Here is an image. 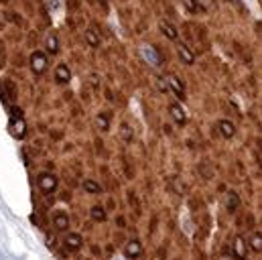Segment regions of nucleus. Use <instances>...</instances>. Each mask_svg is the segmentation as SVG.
Segmentation results:
<instances>
[{
	"mask_svg": "<svg viewBox=\"0 0 262 260\" xmlns=\"http://www.w3.org/2000/svg\"><path fill=\"white\" fill-rule=\"evenodd\" d=\"M47 53L45 51H35L33 55H31V71L35 73V75H41V73H45V69H47Z\"/></svg>",
	"mask_w": 262,
	"mask_h": 260,
	"instance_id": "f03ea898",
	"label": "nucleus"
},
{
	"mask_svg": "<svg viewBox=\"0 0 262 260\" xmlns=\"http://www.w3.org/2000/svg\"><path fill=\"white\" fill-rule=\"evenodd\" d=\"M197 6L201 10H213L215 8V0H197Z\"/></svg>",
	"mask_w": 262,
	"mask_h": 260,
	"instance_id": "5701e85b",
	"label": "nucleus"
},
{
	"mask_svg": "<svg viewBox=\"0 0 262 260\" xmlns=\"http://www.w3.org/2000/svg\"><path fill=\"white\" fill-rule=\"evenodd\" d=\"M183 2H185V6H187L191 12H199V10H201V8L197 6V0H183Z\"/></svg>",
	"mask_w": 262,
	"mask_h": 260,
	"instance_id": "b1692460",
	"label": "nucleus"
},
{
	"mask_svg": "<svg viewBox=\"0 0 262 260\" xmlns=\"http://www.w3.org/2000/svg\"><path fill=\"white\" fill-rule=\"evenodd\" d=\"M230 2H232V0H230Z\"/></svg>",
	"mask_w": 262,
	"mask_h": 260,
	"instance_id": "393cba45",
	"label": "nucleus"
},
{
	"mask_svg": "<svg viewBox=\"0 0 262 260\" xmlns=\"http://www.w3.org/2000/svg\"><path fill=\"white\" fill-rule=\"evenodd\" d=\"M217 130H220V134L224 136V138H232L234 134H236V126H234V122L232 120H220L217 122Z\"/></svg>",
	"mask_w": 262,
	"mask_h": 260,
	"instance_id": "2eb2a0df",
	"label": "nucleus"
},
{
	"mask_svg": "<svg viewBox=\"0 0 262 260\" xmlns=\"http://www.w3.org/2000/svg\"><path fill=\"white\" fill-rule=\"evenodd\" d=\"M169 114H171V118H173L179 126H183V124L187 122V116H185V112H183V108H181L179 104H171V106H169Z\"/></svg>",
	"mask_w": 262,
	"mask_h": 260,
	"instance_id": "9d476101",
	"label": "nucleus"
},
{
	"mask_svg": "<svg viewBox=\"0 0 262 260\" xmlns=\"http://www.w3.org/2000/svg\"><path fill=\"white\" fill-rule=\"evenodd\" d=\"M124 254H126V258L130 260H136L140 254H142V244H140V240H130L126 246H124Z\"/></svg>",
	"mask_w": 262,
	"mask_h": 260,
	"instance_id": "423d86ee",
	"label": "nucleus"
},
{
	"mask_svg": "<svg viewBox=\"0 0 262 260\" xmlns=\"http://www.w3.org/2000/svg\"><path fill=\"white\" fill-rule=\"evenodd\" d=\"M53 226H55V230H59V232H67V228H69V215H67V211H63V209L55 211V215H53Z\"/></svg>",
	"mask_w": 262,
	"mask_h": 260,
	"instance_id": "39448f33",
	"label": "nucleus"
},
{
	"mask_svg": "<svg viewBox=\"0 0 262 260\" xmlns=\"http://www.w3.org/2000/svg\"><path fill=\"white\" fill-rule=\"evenodd\" d=\"M37 185H39V189H41L43 193H53V191L59 187V179H57V175H53V173H41V175L37 177Z\"/></svg>",
	"mask_w": 262,
	"mask_h": 260,
	"instance_id": "f257e3e1",
	"label": "nucleus"
},
{
	"mask_svg": "<svg viewBox=\"0 0 262 260\" xmlns=\"http://www.w3.org/2000/svg\"><path fill=\"white\" fill-rule=\"evenodd\" d=\"M90 215H92V220H96V222H106V209L102 207V205H94L92 209H90Z\"/></svg>",
	"mask_w": 262,
	"mask_h": 260,
	"instance_id": "6ab92c4d",
	"label": "nucleus"
},
{
	"mask_svg": "<svg viewBox=\"0 0 262 260\" xmlns=\"http://www.w3.org/2000/svg\"><path fill=\"white\" fill-rule=\"evenodd\" d=\"M246 254H248V244L244 238H236L234 242V258L236 260H246Z\"/></svg>",
	"mask_w": 262,
	"mask_h": 260,
	"instance_id": "f8f14e48",
	"label": "nucleus"
},
{
	"mask_svg": "<svg viewBox=\"0 0 262 260\" xmlns=\"http://www.w3.org/2000/svg\"><path fill=\"white\" fill-rule=\"evenodd\" d=\"M142 53H144V57H148L150 59V63L152 65H159V57H157V51H155V47H148V45H144L142 47Z\"/></svg>",
	"mask_w": 262,
	"mask_h": 260,
	"instance_id": "aec40b11",
	"label": "nucleus"
},
{
	"mask_svg": "<svg viewBox=\"0 0 262 260\" xmlns=\"http://www.w3.org/2000/svg\"><path fill=\"white\" fill-rule=\"evenodd\" d=\"M167 83H169V88L173 90V94H177V98H185V88H183V81H181L179 77L169 75V77H167Z\"/></svg>",
	"mask_w": 262,
	"mask_h": 260,
	"instance_id": "4468645a",
	"label": "nucleus"
},
{
	"mask_svg": "<svg viewBox=\"0 0 262 260\" xmlns=\"http://www.w3.org/2000/svg\"><path fill=\"white\" fill-rule=\"evenodd\" d=\"M12 134H14V138H25V134H27V124H25V120H23V112L20 110H12Z\"/></svg>",
	"mask_w": 262,
	"mask_h": 260,
	"instance_id": "7ed1b4c3",
	"label": "nucleus"
},
{
	"mask_svg": "<svg viewBox=\"0 0 262 260\" xmlns=\"http://www.w3.org/2000/svg\"><path fill=\"white\" fill-rule=\"evenodd\" d=\"M260 242H262V238H260V232H256L254 236H252V240H250V248L254 250V252H260Z\"/></svg>",
	"mask_w": 262,
	"mask_h": 260,
	"instance_id": "4be33fe9",
	"label": "nucleus"
},
{
	"mask_svg": "<svg viewBox=\"0 0 262 260\" xmlns=\"http://www.w3.org/2000/svg\"><path fill=\"white\" fill-rule=\"evenodd\" d=\"M112 126V116L108 114V112H100V114H96V128L102 130V132H108Z\"/></svg>",
	"mask_w": 262,
	"mask_h": 260,
	"instance_id": "ddd939ff",
	"label": "nucleus"
},
{
	"mask_svg": "<svg viewBox=\"0 0 262 260\" xmlns=\"http://www.w3.org/2000/svg\"><path fill=\"white\" fill-rule=\"evenodd\" d=\"M45 47H47V51H49L51 55H57V53H59V39H57V35H55V33L47 35Z\"/></svg>",
	"mask_w": 262,
	"mask_h": 260,
	"instance_id": "dca6fc26",
	"label": "nucleus"
},
{
	"mask_svg": "<svg viewBox=\"0 0 262 260\" xmlns=\"http://www.w3.org/2000/svg\"><path fill=\"white\" fill-rule=\"evenodd\" d=\"M66 246L69 250H79L81 246H83V238L79 236V234H75V232H67L66 234Z\"/></svg>",
	"mask_w": 262,
	"mask_h": 260,
	"instance_id": "6e6552de",
	"label": "nucleus"
},
{
	"mask_svg": "<svg viewBox=\"0 0 262 260\" xmlns=\"http://www.w3.org/2000/svg\"><path fill=\"white\" fill-rule=\"evenodd\" d=\"M83 189H85V193H102V185L98 183V181H94V179H85L83 181Z\"/></svg>",
	"mask_w": 262,
	"mask_h": 260,
	"instance_id": "a211bd4d",
	"label": "nucleus"
},
{
	"mask_svg": "<svg viewBox=\"0 0 262 260\" xmlns=\"http://www.w3.org/2000/svg\"><path fill=\"white\" fill-rule=\"evenodd\" d=\"M159 29H161V33H163L167 39H171V41H179V31H177L171 23L161 20V23H159Z\"/></svg>",
	"mask_w": 262,
	"mask_h": 260,
	"instance_id": "1a4fd4ad",
	"label": "nucleus"
},
{
	"mask_svg": "<svg viewBox=\"0 0 262 260\" xmlns=\"http://www.w3.org/2000/svg\"><path fill=\"white\" fill-rule=\"evenodd\" d=\"M177 55L179 59L185 65H193L195 63V55H193V49H189L185 43H177Z\"/></svg>",
	"mask_w": 262,
	"mask_h": 260,
	"instance_id": "20e7f679",
	"label": "nucleus"
},
{
	"mask_svg": "<svg viewBox=\"0 0 262 260\" xmlns=\"http://www.w3.org/2000/svg\"><path fill=\"white\" fill-rule=\"evenodd\" d=\"M55 81L57 83H69L71 81V69H69V65L66 63L57 65V69H55Z\"/></svg>",
	"mask_w": 262,
	"mask_h": 260,
	"instance_id": "9b49d317",
	"label": "nucleus"
},
{
	"mask_svg": "<svg viewBox=\"0 0 262 260\" xmlns=\"http://www.w3.org/2000/svg\"><path fill=\"white\" fill-rule=\"evenodd\" d=\"M83 37H85V43L90 45V47H98L100 45V33L96 31V29H88L85 33H83Z\"/></svg>",
	"mask_w": 262,
	"mask_h": 260,
	"instance_id": "f3484780",
	"label": "nucleus"
},
{
	"mask_svg": "<svg viewBox=\"0 0 262 260\" xmlns=\"http://www.w3.org/2000/svg\"><path fill=\"white\" fill-rule=\"evenodd\" d=\"M132 136H134V132H132L130 126H128V124H122V126H120V138H122L124 142H130Z\"/></svg>",
	"mask_w": 262,
	"mask_h": 260,
	"instance_id": "412c9836",
	"label": "nucleus"
},
{
	"mask_svg": "<svg viewBox=\"0 0 262 260\" xmlns=\"http://www.w3.org/2000/svg\"><path fill=\"white\" fill-rule=\"evenodd\" d=\"M224 205H226V211L234 213L240 207V195L236 193V191H228L226 197H224Z\"/></svg>",
	"mask_w": 262,
	"mask_h": 260,
	"instance_id": "0eeeda50",
	"label": "nucleus"
}]
</instances>
